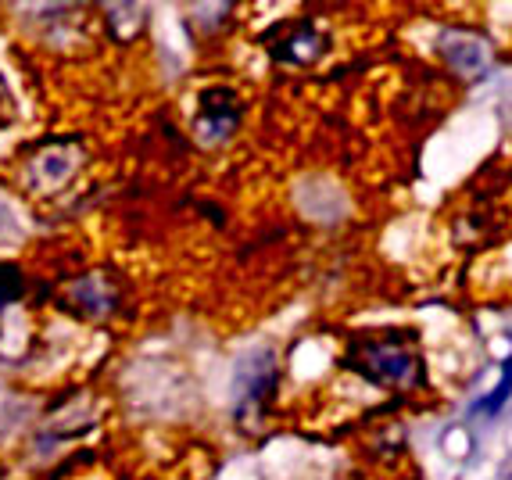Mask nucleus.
<instances>
[{
	"mask_svg": "<svg viewBox=\"0 0 512 480\" xmlns=\"http://www.w3.org/2000/svg\"><path fill=\"white\" fill-rule=\"evenodd\" d=\"M509 395H512V355L502 362V380H498V387L487 398H480V402L473 405V412H477V416H495V412L509 402Z\"/></svg>",
	"mask_w": 512,
	"mask_h": 480,
	"instance_id": "6e6552de",
	"label": "nucleus"
},
{
	"mask_svg": "<svg viewBox=\"0 0 512 480\" xmlns=\"http://www.w3.org/2000/svg\"><path fill=\"white\" fill-rule=\"evenodd\" d=\"M351 369L376 387H412L423 380V362L409 344L366 341L351 348Z\"/></svg>",
	"mask_w": 512,
	"mask_h": 480,
	"instance_id": "f257e3e1",
	"label": "nucleus"
},
{
	"mask_svg": "<svg viewBox=\"0 0 512 480\" xmlns=\"http://www.w3.org/2000/svg\"><path fill=\"white\" fill-rule=\"evenodd\" d=\"M72 172H76V151H69V147H43V151H36L33 162L26 165V176L33 187L40 190H58L65 187V183L72 180Z\"/></svg>",
	"mask_w": 512,
	"mask_h": 480,
	"instance_id": "423d86ee",
	"label": "nucleus"
},
{
	"mask_svg": "<svg viewBox=\"0 0 512 480\" xmlns=\"http://www.w3.org/2000/svg\"><path fill=\"white\" fill-rule=\"evenodd\" d=\"M0 480H4V473H0Z\"/></svg>",
	"mask_w": 512,
	"mask_h": 480,
	"instance_id": "9d476101",
	"label": "nucleus"
},
{
	"mask_svg": "<svg viewBox=\"0 0 512 480\" xmlns=\"http://www.w3.org/2000/svg\"><path fill=\"white\" fill-rule=\"evenodd\" d=\"M18 294H22V273L8 262H0V312L8 309Z\"/></svg>",
	"mask_w": 512,
	"mask_h": 480,
	"instance_id": "1a4fd4ad",
	"label": "nucleus"
},
{
	"mask_svg": "<svg viewBox=\"0 0 512 480\" xmlns=\"http://www.w3.org/2000/svg\"><path fill=\"white\" fill-rule=\"evenodd\" d=\"M240 108L237 94L226 90V86H212L205 94L197 97V112H194V133L205 147H215L222 140L233 137V129L240 126Z\"/></svg>",
	"mask_w": 512,
	"mask_h": 480,
	"instance_id": "f03ea898",
	"label": "nucleus"
},
{
	"mask_svg": "<svg viewBox=\"0 0 512 480\" xmlns=\"http://www.w3.org/2000/svg\"><path fill=\"white\" fill-rule=\"evenodd\" d=\"M437 54L444 58V65L452 72H459L462 79H484L491 72V43L473 29H444L437 40Z\"/></svg>",
	"mask_w": 512,
	"mask_h": 480,
	"instance_id": "7ed1b4c3",
	"label": "nucleus"
},
{
	"mask_svg": "<svg viewBox=\"0 0 512 480\" xmlns=\"http://www.w3.org/2000/svg\"><path fill=\"white\" fill-rule=\"evenodd\" d=\"M276 61L283 65H308V61L323 58L326 51V36L316 26H287L273 43H269Z\"/></svg>",
	"mask_w": 512,
	"mask_h": 480,
	"instance_id": "39448f33",
	"label": "nucleus"
},
{
	"mask_svg": "<svg viewBox=\"0 0 512 480\" xmlns=\"http://www.w3.org/2000/svg\"><path fill=\"white\" fill-rule=\"evenodd\" d=\"M276 387V366H273V355L262 352V355H251L244 366H240V377H237V409H258L265 405V398L273 395Z\"/></svg>",
	"mask_w": 512,
	"mask_h": 480,
	"instance_id": "20e7f679",
	"label": "nucleus"
},
{
	"mask_svg": "<svg viewBox=\"0 0 512 480\" xmlns=\"http://www.w3.org/2000/svg\"><path fill=\"white\" fill-rule=\"evenodd\" d=\"M72 301H76V309H83L90 319H104L115 309L119 291H115L104 276H86V280H79L76 287H72Z\"/></svg>",
	"mask_w": 512,
	"mask_h": 480,
	"instance_id": "0eeeda50",
	"label": "nucleus"
}]
</instances>
